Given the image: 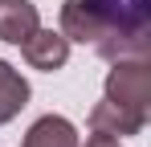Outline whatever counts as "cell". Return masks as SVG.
Segmentation results:
<instances>
[{"mask_svg":"<svg viewBox=\"0 0 151 147\" xmlns=\"http://www.w3.org/2000/svg\"><path fill=\"white\" fill-rule=\"evenodd\" d=\"M57 33L78 45H94L106 61L147 57L151 0H65Z\"/></svg>","mask_w":151,"mask_h":147,"instance_id":"obj_1","label":"cell"},{"mask_svg":"<svg viewBox=\"0 0 151 147\" xmlns=\"http://www.w3.org/2000/svg\"><path fill=\"white\" fill-rule=\"evenodd\" d=\"M106 102L147 110L151 106V61L147 57H114L106 74Z\"/></svg>","mask_w":151,"mask_h":147,"instance_id":"obj_2","label":"cell"},{"mask_svg":"<svg viewBox=\"0 0 151 147\" xmlns=\"http://www.w3.org/2000/svg\"><path fill=\"white\" fill-rule=\"evenodd\" d=\"M21 53H25V61L33 70L53 74V70H61V66L70 61V41H65L57 29H41V24H37L25 41H21Z\"/></svg>","mask_w":151,"mask_h":147,"instance_id":"obj_3","label":"cell"},{"mask_svg":"<svg viewBox=\"0 0 151 147\" xmlns=\"http://www.w3.org/2000/svg\"><path fill=\"white\" fill-rule=\"evenodd\" d=\"M86 127H90V131H102V135H114V139H127V135H143V127H147V110L119 106V102H106V98H102L98 106L90 110Z\"/></svg>","mask_w":151,"mask_h":147,"instance_id":"obj_4","label":"cell"},{"mask_svg":"<svg viewBox=\"0 0 151 147\" xmlns=\"http://www.w3.org/2000/svg\"><path fill=\"white\" fill-rule=\"evenodd\" d=\"M37 24H41V12L33 0H0V41L21 45Z\"/></svg>","mask_w":151,"mask_h":147,"instance_id":"obj_5","label":"cell"},{"mask_svg":"<svg viewBox=\"0 0 151 147\" xmlns=\"http://www.w3.org/2000/svg\"><path fill=\"white\" fill-rule=\"evenodd\" d=\"M78 127L65 115H41V119L33 122L25 131V143L21 147H78Z\"/></svg>","mask_w":151,"mask_h":147,"instance_id":"obj_6","label":"cell"},{"mask_svg":"<svg viewBox=\"0 0 151 147\" xmlns=\"http://www.w3.org/2000/svg\"><path fill=\"white\" fill-rule=\"evenodd\" d=\"M29 82H25V74L21 70H12L4 57H0V127L4 122H12L21 110L29 106Z\"/></svg>","mask_w":151,"mask_h":147,"instance_id":"obj_7","label":"cell"},{"mask_svg":"<svg viewBox=\"0 0 151 147\" xmlns=\"http://www.w3.org/2000/svg\"><path fill=\"white\" fill-rule=\"evenodd\" d=\"M78 147H123V139L102 135V131H90V135H86V143H78Z\"/></svg>","mask_w":151,"mask_h":147,"instance_id":"obj_8","label":"cell"}]
</instances>
